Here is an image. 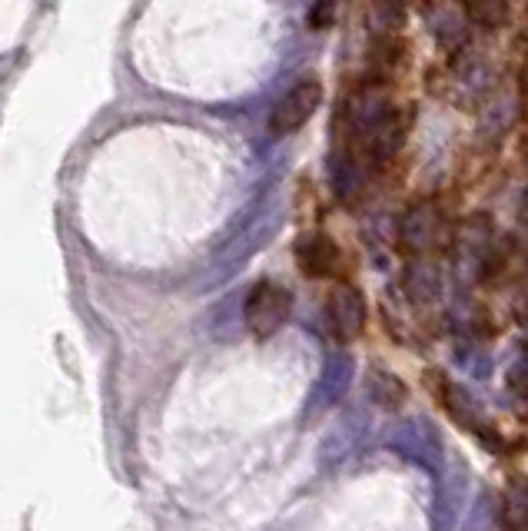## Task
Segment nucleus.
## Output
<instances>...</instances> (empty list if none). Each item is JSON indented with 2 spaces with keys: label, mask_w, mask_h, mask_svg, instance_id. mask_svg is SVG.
<instances>
[{
  "label": "nucleus",
  "mask_w": 528,
  "mask_h": 531,
  "mask_svg": "<svg viewBox=\"0 0 528 531\" xmlns=\"http://www.w3.org/2000/svg\"><path fill=\"white\" fill-rule=\"evenodd\" d=\"M339 7H343V0H316L313 7H309V27L313 30H329L339 20Z\"/></svg>",
  "instance_id": "obj_13"
},
{
  "label": "nucleus",
  "mask_w": 528,
  "mask_h": 531,
  "mask_svg": "<svg viewBox=\"0 0 528 531\" xmlns=\"http://www.w3.org/2000/svg\"><path fill=\"white\" fill-rule=\"evenodd\" d=\"M319 103H323V80L319 77H303L289 87L279 103L269 113V130L273 137H293L296 130H303L309 120L316 117Z\"/></svg>",
  "instance_id": "obj_4"
},
{
  "label": "nucleus",
  "mask_w": 528,
  "mask_h": 531,
  "mask_svg": "<svg viewBox=\"0 0 528 531\" xmlns=\"http://www.w3.org/2000/svg\"><path fill=\"white\" fill-rule=\"evenodd\" d=\"M509 385L519 395H525L528 399V346L515 356V362H512V369H509Z\"/></svg>",
  "instance_id": "obj_15"
},
{
  "label": "nucleus",
  "mask_w": 528,
  "mask_h": 531,
  "mask_svg": "<svg viewBox=\"0 0 528 531\" xmlns=\"http://www.w3.org/2000/svg\"><path fill=\"white\" fill-rule=\"evenodd\" d=\"M499 525L515 528V531L528 528V475H512L509 482H505Z\"/></svg>",
  "instance_id": "obj_11"
},
{
  "label": "nucleus",
  "mask_w": 528,
  "mask_h": 531,
  "mask_svg": "<svg viewBox=\"0 0 528 531\" xmlns=\"http://www.w3.org/2000/svg\"><path fill=\"white\" fill-rule=\"evenodd\" d=\"M406 293L412 296V303H432L442 293V273L432 263H416L406 273Z\"/></svg>",
  "instance_id": "obj_12"
},
{
  "label": "nucleus",
  "mask_w": 528,
  "mask_h": 531,
  "mask_svg": "<svg viewBox=\"0 0 528 531\" xmlns=\"http://www.w3.org/2000/svg\"><path fill=\"white\" fill-rule=\"evenodd\" d=\"M439 492H436V515L432 522L436 528H452L459 522V512L465 505V498L472 492V468L462 462L459 452H452V468H439Z\"/></svg>",
  "instance_id": "obj_7"
},
{
  "label": "nucleus",
  "mask_w": 528,
  "mask_h": 531,
  "mask_svg": "<svg viewBox=\"0 0 528 531\" xmlns=\"http://www.w3.org/2000/svg\"><path fill=\"white\" fill-rule=\"evenodd\" d=\"M465 7L475 10V14L485 17V20H495V17L502 14L505 4H502V0H465Z\"/></svg>",
  "instance_id": "obj_17"
},
{
  "label": "nucleus",
  "mask_w": 528,
  "mask_h": 531,
  "mask_svg": "<svg viewBox=\"0 0 528 531\" xmlns=\"http://www.w3.org/2000/svg\"><path fill=\"white\" fill-rule=\"evenodd\" d=\"M296 266L309 279H326L336 276V269L343 266V253H339V243L333 236L303 233L296 239Z\"/></svg>",
  "instance_id": "obj_8"
},
{
  "label": "nucleus",
  "mask_w": 528,
  "mask_h": 531,
  "mask_svg": "<svg viewBox=\"0 0 528 531\" xmlns=\"http://www.w3.org/2000/svg\"><path fill=\"white\" fill-rule=\"evenodd\" d=\"M392 4H412V0H392Z\"/></svg>",
  "instance_id": "obj_19"
},
{
  "label": "nucleus",
  "mask_w": 528,
  "mask_h": 531,
  "mask_svg": "<svg viewBox=\"0 0 528 531\" xmlns=\"http://www.w3.org/2000/svg\"><path fill=\"white\" fill-rule=\"evenodd\" d=\"M519 216H522V226L528 229V193H525V200H522V206H519Z\"/></svg>",
  "instance_id": "obj_18"
},
{
  "label": "nucleus",
  "mask_w": 528,
  "mask_h": 531,
  "mask_svg": "<svg viewBox=\"0 0 528 531\" xmlns=\"http://www.w3.org/2000/svg\"><path fill=\"white\" fill-rule=\"evenodd\" d=\"M352 372H356V362H352L349 352H333L326 359V369L319 376V385L313 392V402H309V412H323L333 402H339L349 392L352 385Z\"/></svg>",
  "instance_id": "obj_9"
},
{
  "label": "nucleus",
  "mask_w": 528,
  "mask_h": 531,
  "mask_svg": "<svg viewBox=\"0 0 528 531\" xmlns=\"http://www.w3.org/2000/svg\"><path fill=\"white\" fill-rule=\"evenodd\" d=\"M289 312H293V296H289V289L273 283V279H263V283H256L250 289V296H246L243 319L256 339H269L289 322Z\"/></svg>",
  "instance_id": "obj_2"
},
{
  "label": "nucleus",
  "mask_w": 528,
  "mask_h": 531,
  "mask_svg": "<svg viewBox=\"0 0 528 531\" xmlns=\"http://www.w3.org/2000/svg\"><path fill=\"white\" fill-rule=\"evenodd\" d=\"M366 319H369L366 296H362L356 286L339 283L333 293H329V299H326V322H329V332H333L339 342L359 339L362 332H366Z\"/></svg>",
  "instance_id": "obj_6"
},
{
  "label": "nucleus",
  "mask_w": 528,
  "mask_h": 531,
  "mask_svg": "<svg viewBox=\"0 0 528 531\" xmlns=\"http://www.w3.org/2000/svg\"><path fill=\"white\" fill-rule=\"evenodd\" d=\"M489 512H495L492 508V495L482 492L479 502H475L472 508V518H469V528H485V525H495V518H489Z\"/></svg>",
  "instance_id": "obj_16"
},
{
  "label": "nucleus",
  "mask_w": 528,
  "mask_h": 531,
  "mask_svg": "<svg viewBox=\"0 0 528 531\" xmlns=\"http://www.w3.org/2000/svg\"><path fill=\"white\" fill-rule=\"evenodd\" d=\"M366 395L379 405V409L396 412V409H402V405L409 402V385L386 366H369V372H366Z\"/></svg>",
  "instance_id": "obj_10"
},
{
  "label": "nucleus",
  "mask_w": 528,
  "mask_h": 531,
  "mask_svg": "<svg viewBox=\"0 0 528 531\" xmlns=\"http://www.w3.org/2000/svg\"><path fill=\"white\" fill-rule=\"evenodd\" d=\"M462 369L469 372V376H475V379H489V372H492V356L485 349H479V346H469L462 352Z\"/></svg>",
  "instance_id": "obj_14"
},
{
  "label": "nucleus",
  "mask_w": 528,
  "mask_h": 531,
  "mask_svg": "<svg viewBox=\"0 0 528 531\" xmlns=\"http://www.w3.org/2000/svg\"><path fill=\"white\" fill-rule=\"evenodd\" d=\"M449 239V223L436 200H419L412 203L406 216L399 223V243L412 256H426L436 246H442Z\"/></svg>",
  "instance_id": "obj_5"
},
{
  "label": "nucleus",
  "mask_w": 528,
  "mask_h": 531,
  "mask_svg": "<svg viewBox=\"0 0 528 531\" xmlns=\"http://www.w3.org/2000/svg\"><path fill=\"white\" fill-rule=\"evenodd\" d=\"M389 445L402 458L429 468V472H439V468L445 465V442H442V435L436 429V422L426 419V415H416V419L399 422L389 435Z\"/></svg>",
  "instance_id": "obj_3"
},
{
  "label": "nucleus",
  "mask_w": 528,
  "mask_h": 531,
  "mask_svg": "<svg viewBox=\"0 0 528 531\" xmlns=\"http://www.w3.org/2000/svg\"><path fill=\"white\" fill-rule=\"evenodd\" d=\"M426 382H429V389L436 392V399L445 405V412L452 415V422L459 425V429L472 432L475 439H479L482 445H489L492 452L505 449L499 432H495V425L489 422V415H485V409H482V402L475 399L465 385L452 382L449 376H442V372H426Z\"/></svg>",
  "instance_id": "obj_1"
}]
</instances>
